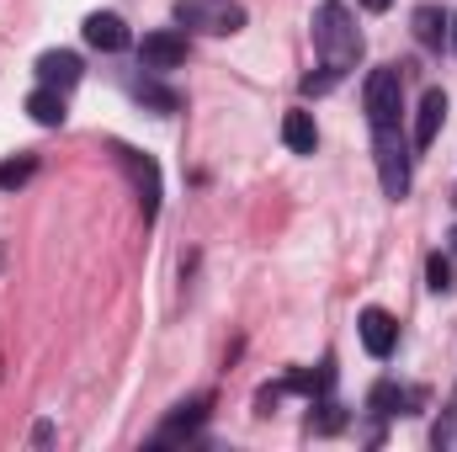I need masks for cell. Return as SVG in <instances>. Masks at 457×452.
Returning <instances> with one entry per match:
<instances>
[{"instance_id": "obj_20", "label": "cell", "mask_w": 457, "mask_h": 452, "mask_svg": "<svg viewBox=\"0 0 457 452\" xmlns=\"http://www.w3.org/2000/svg\"><path fill=\"white\" fill-rule=\"evenodd\" d=\"M314 410H320V415H314V431H320V437H330V431H341V426H345V415H341V405H336V399H320Z\"/></svg>"}, {"instance_id": "obj_18", "label": "cell", "mask_w": 457, "mask_h": 452, "mask_svg": "<svg viewBox=\"0 0 457 452\" xmlns=\"http://www.w3.org/2000/svg\"><path fill=\"white\" fill-rule=\"evenodd\" d=\"M426 288L431 293H453L457 288V277H453V261L436 250V255H426Z\"/></svg>"}, {"instance_id": "obj_19", "label": "cell", "mask_w": 457, "mask_h": 452, "mask_svg": "<svg viewBox=\"0 0 457 452\" xmlns=\"http://www.w3.org/2000/svg\"><path fill=\"white\" fill-rule=\"evenodd\" d=\"M431 448L436 452H457V405L436 415V426H431Z\"/></svg>"}, {"instance_id": "obj_14", "label": "cell", "mask_w": 457, "mask_h": 452, "mask_svg": "<svg viewBox=\"0 0 457 452\" xmlns=\"http://www.w3.org/2000/svg\"><path fill=\"white\" fill-rule=\"evenodd\" d=\"M27 117H32L37 128H59V122H64V91L37 86V91L27 96Z\"/></svg>"}, {"instance_id": "obj_21", "label": "cell", "mask_w": 457, "mask_h": 452, "mask_svg": "<svg viewBox=\"0 0 457 452\" xmlns=\"http://www.w3.org/2000/svg\"><path fill=\"white\" fill-rule=\"evenodd\" d=\"M361 5H367V11H388L394 0H361Z\"/></svg>"}, {"instance_id": "obj_5", "label": "cell", "mask_w": 457, "mask_h": 452, "mask_svg": "<svg viewBox=\"0 0 457 452\" xmlns=\"http://www.w3.org/2000/svg\"><path fill=\"white\" fill-rule=\"evenodd\" d=\"M117 160H122V171L133 176V192H138V208H144V219H154V213H160V165H154L149 155L128 149V144H117Z\"/></svg>"}, {"instance_id": "obj_10", "label": "cell", "mask_w": 457, "mask_h": 452, "mask_svg": "<svg viewBox=\"0 0 457 452\" xmlns=\"http://www.w3.org/2000/svg\"><path fill=\"white\" fill-rule=\"evenodd\" d=\"M442 122H447V96L431 86V91L420 96V117H415V138H410V144H415V149H431L436 133H442Z\"/></svg>"}, {"instance_id": "obj_11", "label": "cell", "mask_w": 457, "mask_h": 452, "mask_svg": "<svg viewBox=\"0 0 457 452\" xmlns=\"http://www.w3.org/2000/svg\"><path fill=\"white\" fill-rule=\"evenodd\" d=\"M128 96H133V102H144V107H154L160 117H170L176 107H181V96H176L170 86H160V80H154V70H149V75H128Z\"/></svg>"}, {"instance_id": "obj_3", "label": "cell", "mask_w": 457, "mask_h": 452, "mask_svg": "<svg viewBox=\"0 0 457 452\" xmlns=\"http://www.w3.org/2000/svg\"><path fill=\"white\" fill-rule=\"evenodd\" d=\"M176 21L203 38H234L245 27V5L239 0H176Z\"/></svg>"}, {"instance_id": "obj_17", "label": "cell", "mask_w": 457, "mask_h": 452, "mask_svg": "<svg viewBox=\"0 0 457 452\" xmlns=\"http://www.w3.org/2000/svg\"><path fill=\"white\" fill-rule=\"evenodd\" d=\"M32 171H37V160H32V155H21V160H0V192L27 187V181H32Z\"/></svg>"}, {"instance_id": "obj_2", "label": "cell", "mask_w": 457, "mask_h": 452, "mask_svg": "<svg viewBox=\"0 0 457 452\" xmlns=\"http://www.w3.org/2000/svg\"><path fill=\"white\" fill-rule=\"evenodd\" d=\"M372 155H378V181H383V197L404 203V197H410V144H404L399 122L372 128Z\"/></svg>"}, {"instance_id": "obj_23", "label": "cell", "mask_w": 457, "mask_h": 452, "mask_svg": "<svg viewBox=\"0 0 457 452\" xmlns=\"http://www.w3.org/2000/svg\"><path fill=\"white\" fill-rule=\"evenodd\" d=\"M447 245H453V255H457V224H453V234H447Z\"/></svg>"}, {"instance_id": "obj_4", "label": "cell", "mask_w": 457, "mask_h": 452, "mask_svg": "<svg viewBox=\"0 0 457 452\" xmlns=\"http://www.w3.org/2000/svg\"><path fill=\"white\" fill-rule=\"evenodd\" d=\"M399 113H404V75H399V64H383L367 75V122L388 128V122H399Z\"/></svg>"}, {"instance_id": "obj_15", "label": "cell", "mask_w": 457, "mask_h": 452, "mask_svg": "<svg viewBox=\"0 0 457 452\" xmlns=\"http://www.w3.org/2000/svg\"><path fill=\"white\" fill-rule=\"evenodd\" d=\"M282 144H287L293 155H314V144H320L314 117H309V113H287V117H282Z\"/></svg>"}, {"instance_id": "obj_8", "label": "cell", "mask_w": 457, "mask_h": 452, "mask_svg": "<svg viewBox=\"0 0 457 452\" xmlns=\"http://www.w3.org/2000/svg\"><path fill=\"white\" fill-rule=\"evenodd\" d=\"M75 80H80V54H70V48H48V54H37V86L70 91Z\"/></svg>"}, {"instance_id": "obj_12", "label": "cell", "mask_w": 457, "mask_h": 452, "mask_svg": "<svg viewBox=\"0 0 457 452\" xmlns=\"http://www.w3.org/2000/svg\"><path fill=\"white\" fill-rule=\"evenodd\" d=\"M208 421V399H192V405H181L160 431H154V442H181V437H197V426Z\"/></svg>"}, {"instance_id": "obj_1", "label": "cell", "mask_w": 457, "mask_h": 452, "mask_svg": "<svg viewBox=\"0 0 457 452\" xmlns=\"http://www.w3.org/2000/svg\"><path fill=\"white\" fill-rule=\"evenodd\" d=\"M309 27H314V48H320V59H325L330 75L356 70V59H361V32H356V16L345 11L341 0H325Z\"/></svg>"}, {"instance_id": "obj_22", "label": "cell", "mask_w": 457, "mask_h": 452, "mask_svg": "<svg viewBox=\"0 0 457 452\" xmlns=\"http://www.w3.org/2000/svg\"><path fill=\"white\" fill-rule=\"evenodd\" d=\"M447 38H453V54H457V11H453V32H447Z\"/></svg>"}, {"instance_id": "obj_7", "label": "cell", "mask_w": 457, "mask_h": 452, "mask_svg": "<svg viewBox=\"0 0 457 452\" xmlns=\"http://www.w3.org/2000/svg\"><path fill=\"white\" fill-rule=\"evenodd\" d=\"M356 336L367 346V356H394V346H399V320L388 314V309H361V320H356Z\"/></svg>"}, {"instance_id": "obj_9", "label": "cell", "mask_w": 457, "mask_h": 452, "mask_svg": "<svg viewBox=\"0 0 457 452\" xmlns=\"http://www.w3.org/2000/svg\"><path fill=\"white\" fill-rule=\"evenodd\" d=\"M80 32H86V43L96 54H122L128 48V27H122V16H112V11H91Z\"/></svg>"}, {"instance_id": "obj_13", "label": "cell", "mask_w": 457, "mask_h": 452, "mask_svg": "<svg viewBox=\"0 0 457 452\" xmlns=\"http://www.w3.org/2000/svg\"><path fill=\"white\" fill-rule=\"evenodd\" d=\"M420 394L415 389H399V383H378L372 394H367V410L372 415H410V405H415Z\"/></svg>"}, {"instance_id": "obj_16", "label": "cell", "mask_w": 457, "mask_h": 452, "mask_svg": "<svg viewBox=\"0 0 457 452\" xmlns=\"http://www.w3.org/2000/svg\"><path fill=\"white\" fill-rule=\"evenodd\" d=\"M447 32H453V16H447L442 5H420V11H415V38H420L426 48H442Z\"/></svg>"}, {"instance_id": "obj_6", "label": "cell", "mask_w": 457, "mask_h": 452, "mask_svg": "<svg viewBox=\"0 0 457 452\" xmlns=\"http://www.w3.org/2000/svg\"><path fill=\"white\" fill-rule=\"evenodd\" d=\"M181 64H187V32H149L138 43V70L165 75V70H181Z\"/></svg>"}]
</instances>
